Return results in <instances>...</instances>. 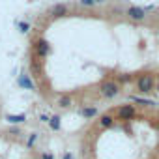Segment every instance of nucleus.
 <instances>
[{
  "label": "nucleus",
  "instance_id": "423d86ee",
  "mask_svg": "<svg viewBox=\"0 0 159 159\" xmlns=\"http://www.w3.org/2000/svg\"><path fill=\"white\" fill-rule=\"evenodd\" d=\"M17 84H19L21 88H25V90H32V92L36 90V84H34V81L30 79V75H28V73H25V71L19 75V79H17Z\"/></svg>",
  "mask_w": 159,
  "mask_h": 159
},
{
  "label": "nucleus",
  "instance_id": "f03ea898",
  "mask_svg": "<svg viewBox=\"0 0 159 159\" xmlns=\"http://www.w3.org/2000/svg\"><path fill=\"white\" fill-rule=\"evenodd\" d=\"M153 86H155V81H153V75H152V73L139 75V79H137V90H139L140 94H148V92H152Z\"/></svg>",
  "mask_w": 159,
  "mask_h": 159
},
{
  "label": "nucleus",
  "instance_id": "412c9836",
  "mask_svg": "<svg viewBox=\"0 0 159 159\" xmlns=\"http://www.w3.org/2000/svg\"><path fill=\"white\" fill-rule=\"evenodd\" d=\"M94 2H96V4H98V2H99V4H103V2H107V0H94Z\"/></svg>",
  "mask_w": 159,
  "mask_h": 159
},
{
  "label": "nucleus",
  "instance_id": "9b49d317",
  "mask_svg": "<svg viewBox=\"0 0 159 159\" xmlns=\"http://www.w3.org/2000/svg\"><path fill=\"white\" fill-rule=\"evenodd\" d=\"M60 125H62V118H60L58 114H54V116H51V118H49V127H51L52 131H58V129H60Z\"/></svg>",
  "mask_w": 159,
  "mask_h": 159
},
{
  "label": "nucleus",
  "instance_id": "f8f14e48",
  "mask_svg": "<svg viewBox=\"0 0 159 159\" xmlns=\"http://www.w3.org/2000/svg\"><path fill=\"white\" fill-rule=\"evenodd\" d=\"M71 98L69 96H62V98H58V107H62V109H69L71 107Z\"/></svg>",
  "mask_w": 159,
  "mask_h": 159
},
{
  "label": "nucleus",
  "instance_id": "0eeeda50",
  "mask_svg": "<svg viewBox=\"0 0 159 159\" xmlns=\"http://www.w3.org/2000/svg\"><path fill=\"white\" fill-rule=\"evenodd\" d=\"M67 6L66 4H54V6H51V10H49V13L52 15V17H56V19H60V17H66L67 15Z\"/></svg>",
  "mask_w": 159,
  "mask_h": 159
},
{
  "label": "nucleus",
  "instance_id": "39448f33",
  "mask_svg": "<svg viewBox=\"0 0 159 159\" xmlns=\"http://www.w3.org/2000/svg\"><path fill=\"white\" fill-rule=\"evenodd\" d=\"M125 13H127V17L133 19V21H144V17H146V10L140 8V6H129Z\"/></svg>",
  "mask_w": 159,
  "mask_h": 159
},
{
  "label": "nucleus",
  "instance_id": "dca6fc26",
  "mask_svg": "<svg viewBox=\"0 0 159 159\" xmlns=\"http://www.w3.org/2000/svg\"><path fill=\"white\" fill-rule=\"evenodd\" d=\"M36 140H38V133H30V137H28V142H26V146H28V148H32Z\"/></svg>",
  "mask_w": 159,
  "mask_h": 159
},
{
  "label": "nucleus",
  "instance_id": "6ab92c4d",
  "mask_svg": "<svg viewBox=\"0 0 159 159\" xmlns=\"http://www.w3.org/2000/svg\"><path fill=\"white\" fill-rule=\"evenodd\" d=\"M39 122H49V116H47L45 112H41V114H39Z\"/></svg>",
  "mask_w": 159,
  "mask_h": 159
},
{
  "label": "nucleus",
  "instance_id": "a211bd4d",
  "mask_svg": "<svg viewBox=\"0 0 159 159\" xmlns=\"http://www.w3.org/2000/svg\"><path fill=\"white\" fill-rule=\"evenodd\" d=\"M62 159H75V155H73L71 152H66V153L62 155Z\"/></svg>",
  "mask_w": 159,
  "mask_h": 159
},
{
  "label": "nucleus",
  "instance_id": "20e7f679",
  "mask_svg": "<svg viewBox=\"0 0 159 159\" xmlns=\"http://www.w3.org/2000/svg\"><path fill=\"white\" fill-rule=\"evenodd\" d=\"M116 118L118 120H133L135 118V105H120L118 109H116Z\"/></svg>",
  "mask_w": 159,
  "mask_h": 159
},
{
  "label": "nucleus",
  "instance_id": "aec40b11",
  "mask_svg": "<svg viewBox=\"0 0 159 159\" xmlns=\"http://www.w3.org/2000/svg\"><path fill=\"white\" fill-rule=\"evenodd\" d=\"M41 159H54L51 153H41Z\"/></svg>",
  "mask_w": 159,
  "mask_h": 159
},
{
  "label": "nucleus",
  "instance_id": "6e6552de",
  "mask_svg": "<svg viewBox=\"0 0 159 159\" xmlns=\"http://www.w3.org/2000/svg\"><path fill=\"white\" fill-rule=\"evenodd\" d=\"M112 125H114V116H112V112H107V114H101V116H99V127L109 129V127H112Z\"/></svg>",
  "mask_w": 159,
  "mask_h": 159
},
{
  "label": "nucleus",
  "instance_id": "7ed1b4c3",
  "mask_svg": "<svg viewBox=\"0 0 159 159\" xmlns=\"http://www.w3.org/2000/svg\"><path fill=\"white\" fill-rule=\"evenodd\" d=\"M34 51H36V56H38V58H47L52 49H51V43H49L47 39H41V38H39V39L34 41Z\"/></svg>",
  "mask_w": 159,
  "mask_h": 159
},
{
  "label": "nucleus",
  "instance_id": "f3484780",
  "mask_svg": "<svg viewBox=\"0 0 159 159\" xmlns=\"http://www.w3.org/2000/svg\"><path fill=\"white\" fill-rule=\"evenodd\" d=\"M81 4H83V6H88V8H90V6H94L96 2H94V0H81Z\"/></svg>",
  "mask_w": 159,
  "mask_h": 159
},
{
  "label": "nucleus",
  "instance_id": "ddd939ff",
  "mask_svg": "<svg viewBox=\"0 0 159 159\" xmlns=\"http://www.w3.org/2000/svg\"><path fill=\"white\" fill-rule=\"evenodd\" d=\"M131 81H133V75H127V73H122V75L116 77V83H120V84H124V83H131Z\"/></svg>",
  "mask_w": 159,
  "mask_h": 159
},
{
  "label": "nucleus",
  "instance_id": "4468645a",
  "mask_svg": "<svg viewBox=\"0 0 159 159\" xmlns=\"http://www.w3.org/2000/svg\"><path fill=\"white\" fill-rule=\"evenodd\" d=\"M17 26H19V32L21 34H26L30 30V23L28 21H21V23H17Z\"/></svg>",
  "mask_w": 159,
  "mask_h": 159
},
{
  "label": "nucleus",
  "instance_id": "2eb2a0df",
  "mask_svg": "<svg viewBox=\"0 0 159 159\" xmlns=\"http://www.w3.org/2000/svg\"><path fill=\"white\" fill-rule=\"evenodd\" d=\"M133 101H137V103H140V105H148V107H152V105H155V101H152V99H140V98H131Z\"/></svg>",
  "mask_w": 159,
  "mask_h": 159
},
{
  "label": "nucleus",
  "instance_id": "1a4fd4ad",
  "mask_svg": "<svg viewBox=\"0 0 159 159\" xmlns=\"http://www.w3.org/2000/svg\"><path fill=\"white\" fill-rule=\"evenodd\" d=\"M8 124H23L26 122V114H6Z\"/></svg>",
  "mask_w": 159,
  "mask_h": 159
},
{
  "label": "nucleus",
  "instance_id": "4be33fe9",
  "mask_svg": "<svg viewBox=\"0 0 159 159\" xmlns=\"http://www.w3.org/2000/svg\"><path fill=\"white\" fill-rule=\"evenodd\" d=\"M155 90H157V92H159V81H157V83H155Z\"/></svg>",
  "mask_w": 159,
  "mask_h": 159
},
{
  "label": "nucleus",
  "instance_id": "f257e3e1",
  "mask_svg": "<svg viewBox=\"0 0 159 159\" xmlns=\"http://www.w3.org/2000/svg\"><path fill=\"white\" fill-rule=\"evenodd\" d=\"M120 90H122V86H120V83L114 81V79H107V81H103V83L99 84V94H101L105 99L116 98V96L120 94Z\"/></svg>",
  "mask_w": 159,
  "mask_h": 159
},
{
  "label": "nucleus",
  "instance_id": "9d476101",
  "mask_svg": "<svg viewBox=\"0 0 159 159\" xmlns=\"http://www.w3.org/2000/svg\"><path fill=\"white\" fill-rule=\"evenodd\" d=\"M81 116L86 118V120L88 118H94V116H98V109L96 107H83L81 109Z\"/></svg>",
  "mask_w": 159,
  "mask_h": 159
}]
</instances>
